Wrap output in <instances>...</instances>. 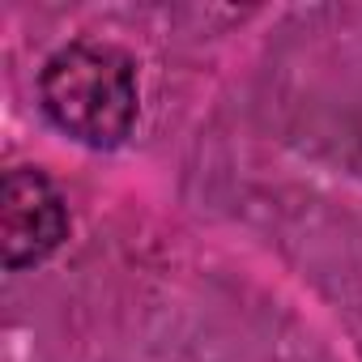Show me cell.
<instances>
[{
  "instance_id": "obj_2",
  "label": "cell",
  "mask_w": 362,
  "mask_h": 362,
  "mask_svg": "<svg viewBox=\"0 0 362 362\" xmlns=\"http://www.w3.org/2000/svg\"><path fill=\"white\" fill-rule=\"evenodd\" d=\"M69 239V205L39 166H13L0 184V256L5 269L43 264Z\"/></svg>"
},
{
  "instance_id": "obj_1",
  "label": "cell",
  "mask_w": 362,
  "mask_h": 362,
  "mask_svg": "<svg viewBox=\"0 0 362 362\" xmlns=\"http://www.w3.org/2000/svg\"><path fill=\"white\" fill-rule=\"evenodd\" d=\"M47 119L90 149H115L141 115L136 60L103 39H73L39 73Z\"/></svg>"
}]
</instances>
